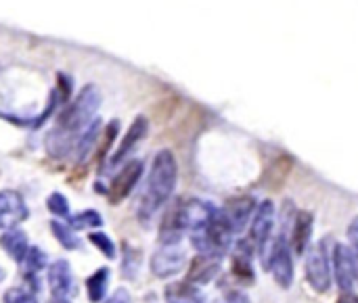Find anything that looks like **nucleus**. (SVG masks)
I'll list each match as a JSON object with an SVG mask.
<instances>
[{
    "label": "nucleus",
    "instance_id": "f257e3e1",
    "mask_svg": "<svg viewBox=\"0 0 358 303\" xmlns=\"http://www.w3.org/2000/svg\"><path fill=\"white\" fill-rule=\"evenodd\" d=\"M176 159L170 151H159L153 159L149 178H147V191L141 203V218H151L172 195L176 186Z\"/></svg>",
    "mask_w": 358,
    "mask_h": 303
},
{
    "label": "nucleus",
    "instance_id": "f03ea898",
    "mask_svg": "<svg viewBox=\"0 0 358 303\" xmlns=\"http://www.w3.org/2000/svg\"><path fill=\"white\" fill-rule=\"evenodd\" d=\"M99 107H101V94L96 90V86L90 84V86L82 88V92L76 96L73 103H69V107L61 115L59 128L67 134H73V132L86 128L92 121Z\"/></svg>",
    "mask_w": 358,
    "mask_h": 303
},
{
    "label": "nucleus",
    "instance_id": "7ed1b4c3",
    "mask_svg": "<svg viewBox=\"0 0 358 303\" xmlns=\"http://www.w3.org/2000/svg\"><path fill=\"white\" fill-rule=\"evenodd\" d=\"M325 243L327 241H321L315 249H310V256L306 260V279L317 293H327L331 289V268Z\"/></svg>",
    "mask_w": 358,
    "mask_h": 303
},
{
    "label": "nucleus",
    "instance_id": "20e7f679",
    "mask_svg": "<svg viewBox=\"0 0 358 303\" xmlns=\"http://www.w3.org/2000/svg\"><path fill=\"white\" fill-rule=\"evenodd\" d=\"M141 174H143V163H141V161H130V163H126V165L120 170V174L113 178V182H111L109 201H111V203L124 201V199L132 193V189L136 186Z\"/></svg>",
    "mask_w": 358,
    "mask_h": 303
},
{
    "label": "nucleus",
    "instance_id": "39448f33",
    "mask_svg": "<svg viewBox=\"0 0 358 303\" xmlns=\"http://www.w3.org/2000/svg\"><path fill=\"white\" fill-rule=\"evenodd\" d=\"M182 268H185V253L176 245H164V249H159L151 260V270L159 279L174 276Z\"/></svg>",
    "mask_w": 358,
    "mask_h": 303
},
{
    "label": "nucleus",
    "instance_id": "423d86ee",
    "mask_svg": "<svg viewBox=\"0 0 358 303\" xmlns=\"http://www.w3.org/2000/svg\"><path fill=\"white\" fill-rule=\"evenodd\" d=\"M48 287L52 293V300H63L69 302L73 297V276L69 270V264L59 260L55 264H50L48 268Z\"/></svg>",
    "mask_w": 358,
    "mask_h": 303
},
{
    "label": "nucleus",
    "instance_id": "0eeeda50",
    "mask_svg": "<svg viewBox=\"0 0 358 303\" xmlns=\"http://www.w3.org/2000/svg\"><path fill=\"white\" fill-rule=\"evenodd\" d=\"M27 218V207L19 193L2 191L0 193V228H13Z\"/></svg>",
    "mask_w": 358,
    "mask_h": 303
},
{
    "label": "nucleus",
    "instance_id": "6e6552de",
    "mask_svg": "<svg viewBox=\"0 0 358 303\" xmlns=\"http://www.w3.org/2000/svg\"><path fill=\"white\" fill-rule=\"evenodd\" d=\"M357 262L352 258V253L338 245L336 247V253H334V270H336V281L340 285L342 291H352L355 287V272H357Z\"/></svg>",
    "mask_w": 358,
    "mask_h": 303
},
{
    "label": "nucleus",
    "instance_id": "1a4fd4ad",
    "mask_svg": "<svg viewBox=\"0 0 358 303\" xmlns=\"http://www.w3.org/2000/svg\"><path fill=\"white\" fill-rule=\"evenodd\" d=\"M271 270H273V276L277 281V285L281 289H289L292 283H294V264H292V256H289V249L279 243L273 251V260H271Z\"/></svg>",
    "mask_w": 358,
    "mask_h": 303
},
{
    "label": "nucleus",
    "instance_id": "9d476101",
    "mask_svg": "<svg viewBox=\"0 0 358 303\" xmlns=\"http://www.w3.org/2000/svg\"><path fill=\"white\" fill-rule=\"evenodd\" d=\"M147 130H149V121H147V117L138 115V117L132 121V126L128 128L126 136L122 138V142H120L117 151L113 153V157H111V165H115V163L124 161V157H128V153H132V149H134L143 138H145Z\"/></svg>",
    "mask_w": 358,
    "mask_h": 303
},
{
    "label": "nucleus",
    "instance_id": "9b49d317",
    "mask_svg": "<svg viewBox=\"0 0 358 303\" xmlns=\"http://www.w3.org/2000/svg\"><path fill=\"white\" fill-rule=\"evenodd\" d=\"M0 245L2 249L15 260V262H23L25 260V253H27V237L21 232V230H6L2 237H0Z\"/></svg>",
    "mask_w": 358,
    "mask_h": 303
},
{
    "label": "nucleus",
    "instance_id": "f8f14e48",
    "mask_svg": "<svg viewBox=\"0 0 358 303\" xmlns=\"http://www.w3.org/2000/svg\"><path fill=\"white\" fill-rule=\"evenodd\" d=\"M218 272V260L214 256H199L189 272V283H208Z\"/></svg>",
    "mask_w": 358,
    "mask_h": 303
},
{
    "label": "nucleus",
    "instance_id": "ddd939ff",
    "mask_svg": "<svg viewBox=\"0 0 358 303\" xmlns=\"http://www.w3.org/2000/svg\"><path fill=\"white\" fill-rule=\"evenodd\" d=\"M271 228H273V205L271 203H264L254 220V226H252V237L254 241L262 247L271 235Z\"/></svg>",
    "mask_w": 358,
    "mask_h": 303
},
{
    "label": "nucleus",
    "instance_id": "4468645a",
    "mask_svg": "<svg viewBox=\"0 0 358 303\" xmlns=\"http://www.w3.org/2000/svg\"><path fill=\"white\" fill-rule=\"evenodd\" d=\"M310 232H313V216L302 212L298 214L296 218V224H294V249L298 253H302L310 241Z\"/></svg>",
    "mask_w": 358,
    "mask_h": 303
},
{
    "label": "nucleus",
    "instance_id": "2eb2a0df",
    "mask_svg": "<svg viewBox=\"0 0 358 303\" xmlns=\"http://www.w3.org/2000/svg\"><path fill=\"white\" fill-rule=\"evenodd\" d=\"M107 276H109V270L107 268H101L96 270L88 281H86V293L90 297V302H101L105 297V289H107Z\"/></svg>",
    "mask_w": 358,
    "mask_h": 303
},
{
    "label": "nucleus",
    "instance_id": "dca6fc26",
    "mask_svg": "<svg viewBox=\"0 0 358 303\" xmlns=\"http://www.w3.org/2000/svg\"><path fill=\"white\" fill-rule=\"evenodd\" d=\"M99 132H101V121H90L86 126V132L82 134V138L78 140V147H76L78 149V159H84L90 153L92 145L99 138Z\"/></svg>",
    "mask_w": 358,
    "mask_h": 303
},
{
    "label": "nucleus",
    "instance_id": "f3484780",
    "mask_svg": "<svg viewBox=\"0 0 358 303\" xmlns=\"http://www.w3.org/2000/svg\"><path fill=\"white\" fill-rule=\"evenodd\" d=\"M250 212H252V201H248V199H245V201H243V199L233 201V203H231V207H229L227 220L231 222V226H233V228H239V226L248 220Z\"/></svg>",
    "mask_w": 358,
    "mask_h": 303
},
{
    "label": "nucleus",
    "instance_id": "a211bd4d",
    "mask_svg": "<svg viewBox=\"0 0 358 303\" xmlns=\"http://www.w3.org/2000/svg\"><path fill=\"white\" fill-rule=\"evenodd\" d=\"M69 224H71L73 228H78V230H80V228H99V226L103 224V218H101V214L88 209V212H82V214L69 218Z\"/></svg>",
    "mask_w": 358,
    "mask_h": 303
},
{
    "label": "nucleus",
    "instance_id": "6ab92c4d",
    "mask_svg": "<svg viewBox=\"0 0 358 303\" xmlns=\"http://www.w3.org/2000/svg\"><path fill=\"white\" fill-rule=\"evenodd\" d=\"M50 228H52V232H55L57 241H59L65 249H76V247L80 245V241H78V237L73 235V230H71V228H67L65 224H61V222H52V224H50Z\"/></svg>",
    "mask_w": 358,
    "mask_h": 303
},
{
    "label": "nucleus",
    "instance_id": "aec40b11",
    "mask_svg": "<svg viewBox=\"0 0 358 303\" xmlns=\"http://www.w3.org/2000/svg\"><path fill=\"white\" fill-rule=\"evenodd\" d=\"M46 205H48L50 214H55V216H59V218H67V216H69V203H67V199H65L61 193H52V195L48 197Z\"/></svg>",
    "mask_w": 358,
    "mask_h": 303
},
{
    "label": "nucleus",
    "instance_id": "412c9836",
    "mask_svg": "<svg viewBox=\"0 0 358 303\" xmlns=\"http://www.w3.org/2000/svg\"><path fill=\"white\" fill-rule=\"evenodd\" d=\"M90 241H92V243H94V245H96V247H99L107 258H109V260H113V258H115V245L111 243V239H109L105 232H92V235H90Z\"/></svg>",
    "mask_w": 358,
    "mask_h": 303
},
{
    "label": "nucleus",
    "instance_id": "4be33fe9",
    "mask_svg": "<svg viewBox=\"0 0 358 303\" xmlns=\"http://www.w3.org/2000/svg\"><path fill=\"white\" fill-rule=\"evenodd\" d=\"M25 258H27L25 262H27V270H29V272H38L40 268L46 266V256H44V251H40L38 247L27 249Z\"/></svg>",
    "mask_w": 358,
    "mask_h": 303
},
{
    "label": "nucleus",
    "instance_id": "5701e85b",
    "mask_svg": "<svg viewBox=\"0 0 358 303\" xmlns=\"http://www.w3.org/2000/svg\"><path fill=\"white\" fill-rule=\"evenodd\" d=\"M4 303H38L36 297L23 289H8L4 293Z\"/></svg>",
    "mask_w": 358,
    "mask_h": 303
},
{
    "label": "nucleus",
    "instance_id": "b1692460",
    "mask_svg": "<svg viewBox=\"0 0 358 303\" xmlns=\"http://www.w3.org/2000/svg\"><path fill=\"white\" fill-rule=\"evenodd\" d=\"M107 303H132V300H130V293L126 289H117Z\"/></svg>",
    "mask_w": 358,
    "mask_h": 303
},
{
    "label": "nucleus",
    "instance_id": "393cba45",
    "mask_svg": "<svg viewBox=\"0 0 358 303\" xmlns=\"http://www.w3.org/2000/svg\"><path fill=\"white\" fill-rule=\"evenodd\" d=\"M338 303H358V295L352 291H342V295L338 297Z\"/></svg>",
    "mask_w": 358,
    "mask_h": 303
},
{
    "label": "nucleus",
    "instance_id": "a878e982",
    "mask_svg": "<svg viewBox=\"0 0 358 303\" xmlns=\"http://www.w3.org/2000/svg\"><path fill=\"white\" fill-rule=\"evenodd\" d=\"M350 241H352V245H355V249H357V253H358V220H355L352 222V226H350Z\"/></svg>",
    "mask_w": 358,
    "mask_h": 303
},
{
    "label": "nucleus",
    "instance_id": "bb28decb",
    "mask_svg": "<svg viewBox=\"0 0 358 303\" xmlns=\"http://www.w3.org/2000/svg\"><path fill=\"white\" fill-rule=\"evenodd\" d=\"M229 303H252V302H250V297H248V295H243V293H231V295H229Z\"/></svg>",
    "mask_w": 358,
    "mask_h": 303
},
{
    "label": "nucleus",
    "instance_id": "cd10ccee",
    "mask_svg": "<svg viewBox=\"0 0 358 303\" xmlns=\"http://www.w3.org/2000/svg\"><path fill=\"white\" fill-rule=\"evenodd\" d=\"M50 303H69V302H63V300H52Z\"/></svg>",
    "mask_w": 358,
    "mask_h": 303
},
{
    "label": "nucleus",
    "instance_id": "c85d7f7f",
    "mask_svg": "<svg viewBox=\"0 0 358 303\" xmlns=\"http://www.w3.org/2000/svg\"><path fill=\"white\" fill-rule=\"evenodd\" d=\"M2 279H4V272H2V270H0V281H2Z\"/></svg>",
    "mask_w": 358,
    "mask_h": 303
}]
</instances>
